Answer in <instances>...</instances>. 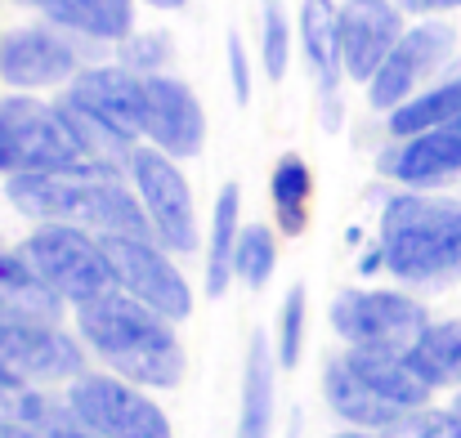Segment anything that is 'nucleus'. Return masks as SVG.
Returning a JSON list of instances; mask_svg holds the SVG:
<instances>
[{
	"instance_id": "3",
	"label": "nucleus",
	"mask_w": 461,
	"mask_h": 438,
	"mask_svg": "<svg viewBox=\"0 0 461 438\" xmlns=\"http://www.w3.org/2000/svg\"><path fill=\"white\" fill-rule=\"evenodd\" d=\"M385 269L408 287H448L461 278V197L403 188L381 210Z\"/></svg>"
},
{
	"instance_id": "14",
	"label": "nucleus",
	"mask_w": 461,
	"mask_h": 438,
	"mask_svg": "<svg viewBox=\"0 0 461 438\" xmlns=\"http://www.w3.org/2000/svg\"><path fill=\"white\" fill-rule=\"evenodd\" d=\"M77 76V45L63 27H14L0 36V81L14 90L63 85Z\"/></svg>"
},
{
	"instance_id": "15",
	"label": "nucleus",
	"mask_w": 461,
	"mask_h": 438,
	"mask_svg": "<svg viewBox=\"0 0 461 438\" xmlns=\"http://www.w3.org/2000/svg\"><path fill=\"white\" fill-rule=\"evenodd\" d=\"M381 174L403 188H421V192L453 183L461 174V117L448 126L394 139L381 152Z\"/></svg>"
},
{
	"instance_id": "18",
	"label": "nucleus",
	"mask_w": 461,
	"mask_h": 438,
	"mask_svg": "<svg viewBox=\"0 0 461 438\" xmlns=\"http://www.w3.org/2000/svg\"><path fill=\"white\" fill-rule=\"evenodd\" d=\"M63 304L68 299L27 264L23 251H0V322L59 326Z\"/></svg>"
},
{
	"instance_id": "26",
	"label": "nucleus",
	"mask_w": 461,
	"mask_h": 438,
	"mask_svg": "<svg viewBox=\"0 0 461 438\" xmlns=\"http://www.w3.org/2000/svg\"><path fill=\"white\" fill-rule=\"evenodd\" d=\"M269 197H274L278 228H283L287 237H301L305 224H309V197H313V174H309V165H305L301 152H287V156L274 161Z\"/></svg>"
},
{
	"instance_id": "35",
	"label": "nucleus",
	"mask_w": 461,
	"mask_h": 438,
	"mask_svg": "<svg viewBox=\"0 0 461 438\" xmlns=\"http://www.w3.org/2000/svg\"><path fill=\"white\" fill-rule=\"evenodd\" d=\"M331 438H385V434H376V430H345V434H331Z\"/></svg>"
},
{
	"instance_id": "12",
	"label": "nucleus",
	"mask_w": 461,
	"mask_h": 438,
	"mask_svg": "<svg viewBox=\"0 0 461 438\" xmlns=\"http://www.w3.org/2000/svg\"><path fill=\"white\" fill-rule=\"evenodd\" d=\"M144 139L161 152H170L175 161H188L206 147L202 99L166 72L144 76Z\"/></svg>"
},
{
	"instance_id": "28",
	"label": "nucleus",
	"mask_w": 461,
	"mask_h": 438,
	"mask_svg": "<svg viewBox=\"0 0 461 438\" xmlns=\"http://www.w3.org/2000/svg\"><path fill=\"white\" fill-rule=\"evenodd\" d=\"M292 63V18L283 0H260V67L269 81H283Z\"/></svg>"
},
{
	"instance_id": "33",
	"label": "nucleus",
	"mask_w": 461,
	"mask_h": 438,
	"mask_svg": "<svg viewBox=\"0 0 461 438\" xmlns=\"http://www.w3.org/2000/svg\"><path fill=\"white\" fill-rule=\"evenodd\" d=\"M408 13H453L461 9V0H399Z\"/></svg>"
},
{
	"instance_id": "16",
	"label": "nucleus",
	"mask_w": 461,
	"mask_h": 438,
	"mask_svg": "<svg viewBox=\"0 0 461 438\" xmlns=\"http://www.w3.org/2000/svg\"><path fill=\"white\" fill-rule=\"evenodd\" d=\"M68 99L99 117L104 126L131 135V139H144V76L131 72V67H86L72 76L68 85Z\"/></svg>"
},
{
	"instance_id": "4",
	"label": "nucleus",
	"mask_w": 461,
	"mask_h": 438,
	"mask_svg": "<svg viewBox=\"0 0 461 438\" xmlns=\"http://www.w3.org/2000/svg\"><path fill=\"white\" fill-rule=\"evenodd\" d=\"M0 174H99L59 103L27 94L0 99Z\"/></svg>"
},
{
	"instance_id": "2",
	"label": "nucleus",
	"mask_w": 461,
	"mask_h": 438,
	"mask_svg": "<svg viewBox=\"0 0 461 438\" xmlns=\"http://www.w3.org/2000/svg\"><path fill=\"white\" fill-rule=\"evenodd\" d=\"M5 197L36 224H72L95 237H153L140 192H126L108 174H14Z\"/></svg>"
},
{
	"instance_id": "27",
	"label": "nucleus",
	"mask_w": 461,
	"mask_h": 438,
	"mask_svg": "<svg viewBox=\"0 0 461 438\" xmlns=\"http://www.w3.org/2000/svg\"><path fill=\"white\" fill-rule=\"evenodd\" d=\"M274 269H278V237H274V228H265V224L242 228L238 251H233V273H238L247 287L260 291V287L274 278Z\"/></svg>"
},
{
	"instance_id": "23",
	"label": "nucleus",
	"mask_w": 461,
	"mask_h": 438,
	"mask_svg": "<svg viewBox=\"0 0 461 438\" xmlns=\"http://www.w3.org/2000/svg\"><path fill=\"white\" fill-rule=\"evenodd\" d=\"M242 237V188L224 183L211 210V237H206V295H224L233 278V251Z\"/></svg>"
},
{
	"instance_id": "32",
	"label": "nucleus",
	"mask_w": 461,
	"mask_h": 438,
	"mask_svg": "<svg viewBox=\"0 0 461 438\" xmlns=\"http://www.w3.org/2000/svg\"><path fill=\"white\" fill-rule=\"evenodd\" d=\"M224 63H229V90H233V99L247 103V99H251V58H247L242 36H229V54H224Z\"/></svg>"
},
{
	"instance_id": "5",
	"label": "nucleus",
	"mask_w": 461,
	"mask_h": 438,
	"mask_svg": "<svg viewBox=\"0 0 461 438\" xmlns=\"http://www.w3.org/2000/svg\"><path fill=\"white\" fill-rule=\"evenodd\" d=\"M27 264L63 295L68 304H90L99 295L117 291V273L108 264L104 237L72 228V224H41L23 246Z\"/></svg>"
},
{
	"instance_id": "17",
	"label": "nucleus",
	"mask_w": 461,
	"mask_h": 438,
	"mask_svg": "<svg viewBox=\"0 0 461 438\" xmlns=\"http://www.w3.org/2000/svg\"><path fill=\"white\" fill-rule=\"evenodd\" d=\"M296 36H301L305 63L313 72V85L327 103V130H336V94H340V76H345V63H340V4L305 0Z\"/></svg>"
},
{
	"instance_id": "8",
	"label": "nucleus",
	"mask_w": 461,
	"mask_h": 438,
	"mask_svg": "<svg viewBox=\"0 0 461 438\" xmlns=\"http://www.w3.org/2000/svg\"><path fill=\"white\" fill-rule=\"evenodd\" d=\"M131 179H135V192L149 210L157 242L166 251H179V255L193 251L197 246V206H193V188L179 174L175 156L153 144H140L131 156Z\"/></svg>"
},
{
	"instance_id": "13",
	"label": "nucleus",
	"mask_w": 461,
	"mask_h": 438,
	"mask_svg": "<svg viewBox=\"0 0 461 438\" xmlns=\"http://www.w3.org/2000/svg\"><path fill=\"white\" fill-rule=\"evenodd\" d=\"M403 4L399 0H345L340 4V63L345 76L367 85L390 49L403 36Z\"/></svg>"
},
{
	"instance_id": "11",
	"label": "nucleus",
	"mask_w": 461,
	"mask_h": 438,
	"mask_svg": "<svg viewBox=\"0 0 461 438\" xmlns=\"http://www.w3.org/2000/svg\"><path fill=\"white\" fill-rule=\"evenodd\" d=\"M86 376V353L59 326H23L0 322V389L18 385H54Z\"/></svg>"
},
{
	"instance_id": "36",
	"label": "nucleus",
	"mask_w": 461,
	"mask_h": 438,
	"mask_svg": "<svg viewBox=\"0 0 461 438\" xmlns=\"http://www.w3.org/2000/svg\"><path fill=\"white\" fill-rule=\"evenodd\" d=\"M144 4H153V9H184L188 0H144Z\"/></svg>"
},
{
	"instance_id": "19",
	"label": "nucleus",
	"mask_w": 461,
	"mask_h": 438,
	"mask_svg": "<svg viewBox=\"0 0 461 438\" xmlns=\"http://www.w3.org/2000/svg\"><path fill=\"white\" fill-rule=\"evenodd\" d=\"M23 4L41 9L54 27L86 40L122 45L135 36V0H23Z\"/></svg>"
},
{
	"instance_id": "34",
	"label": "nucleus",
	"mask_w": 461,
	"mask_h": 438,
	"mask_svg": "<svg viewBox=\"0 0 461 438\" xmlns=\"http://www.w3.org/2000/svg\"><path fill=\"white\" fill-rule=\"evenodd\" d=\"M0 438H45V434H36L32 425H23L14 416H0Z\"/></svg>"
},
{
	"instance_id": "21",
	"label": "nucleus",
	"mask_w": 461,
	"mask_h": 438,
	"mask_svg": "<svg viewBox=\"0 0 461 438\" xmlns=\"http://www.w3.org/2000/svg\"><path fill=\"white\" fill-rule=\"evenodd\" d=\"M345 362H349L381 398H390V403L403 407V412L426 407L430 394H435V389L421 380V371L408 362V353H394V349H358V344H349Z\"/></svg>"
},
{
	"instance_id": "10",
	"label": "nucleus",
	"mask_w": 461,
	"mask_h": 438,
	"mask_svg": "<svg viewBox=\"0 0 461 438\" xmlns=\"http://www.w3.org/2000/svg\"><path fill=\"white\" fill-rule=\"evenodd\" d=\"M104 251L126 295H135L170 322H184L193 313V291L157 237H104Z\"/></svg>"
},
{
	"instance_id": "22",
	"label": "nucleus",
	"mask_w": 461,
	"mask_h": 438,
	"mask_svg": "<svg viewBox=\"0 0 461 438\" xmlns=\"http://www.w3.org/2000/svg\"><path fill=\"white\" fill-rule=\"evenodd\" d=\"M274 403H278V353L269 340L256 331L247 349V371H242V412H238V434L233 438H269L274 434Z\"/></svg>"
},
{
	"instance_id": "31",
	"label": "nucleus",
	"mask_w": 461,
	"mask_h": 438,
	"mask_svg": "<svg viewBox=\"0 0 461 438\" xmlns=\"http://www.w3.org/2000/svg\"><path fill=\"white\" fill-rule=\"evenodd\" d=\"M122 45H126L122 67H131V72H140V76H157V72L166 67L170 49H175L166 31H153V36H131V40H122Z\"/></svg>"
},
{
	"instance_id": "29",
	"label": "nucleus",
	"mask_w": 461,
	"mask_h": 438,
	"mask_svg": "<svg viewBox=\"0 0 461 438\" xmlns=\"http://www.w3.org/2000/svg\"><path fill=\"white\" fill-rule=\"evenodd\" d=\"M301 340H305V287L296 282L283 299V317H278V367L301 362Z\"/></svg>"
},
{
	"instance_id": "1",
	"label": "nucleus",
	"mask_w": 461,
	"mask_h": 438,
	"mask_svg": "<svg viewBox=\"0 0 461 438\" xmlns=\"http://www.w3.org/2000/svg\"><path fill=\"white\" fill-rule=\"evenodd\" d=\"M81 340L131 385L175 389L184 376V349L175 340V322L140 304L122 287L90 304H77Z\"/></svg>"
},
{
	"instance_id": "37",
	"label": "nucleus",
	"mask_w": 461,
	"mask_h": 438,
	"mask_svg": "<svg viewBox=\"0 0 461 438\" xmlns=\"http://www.w3.org/2000/svg\"><path fill=\"white\" fill-rule=\"evenodd\" d=\"M448 412H453V421H457V434H461V394H457V403H453Z\"/></svg>"
},
{
	"instance_id": "30",
	"label": "nucleus",
	"mask_w": 461,
	"mask_h": 438,
	"mask_svg": "<svg viewBox=\"0 0 461 438\" xmlns=\"http://www.w3.org/2000/svg\"><path fill=\"white\" fill-rule=\"evenodd\" d=\"M385 438H461L457 434V421H453V412H435V407H412V412H403Z\"/></svg>"
},
{
	"instance_id": "20",
	"label": "nucleus",
	"mask_w": 461,
	"mask_h": 438,
	"mask_svg": "<svg viewBox=\"0 0 461 438\" xmlns=\"http://www.w3.org/2000/svg\"><path fill=\"white\" fill-rule=\"evenodd\" d=\"M322 394H327V407H331L340 421L358 425V430H381V434H385V430L403 416V407H394L390 398H381V394L345 362V353L327 362V371H322Z\"/></svg>"
},
{
	"instance_id": "6",
	"label": "nucleus",
	"mask_w": 461,
	"mask_h": 438,
	"mask_svg": "<svg viewBox=\"0 0 461 438\" xmlns=\"http://www.w3.org/2000/svg\"><path fill=\"white\" fill-rule=\"evenodd\" d=\"M331 326L340 340L358 344V349H394L408 353L421 331L430 326V313L421 299L403 291H340L331 299Z\"/></svg>"
},
{
	"instance_id": "9",
	"label": "nucleus",
	"mask_w": 461,
	"mask_h": 438,
	"mask_svg": "<svg viewBox=\"0 0 461 438\" xmlns=\"http://www.w3.org/2000/svg\"><path fill=\"white\" fill-rule=\"evenodd\" d=\"M68 403L99 438H175L166 412L126 376H77Z\"/></svg>"
},
{
	"instance_id": "24",
	"label": "nucleus",
	"mask_w": 461,
	"mask_h": 438,
	"mask_svg": "<svg viewBox=\"0 0 461 438\" xmlns=\"http://www.w3.org/2000/svg\"><path fill=\"white\" fill-rule=\"evenodd\" d=\"M461 117V72L448 81H435L426 85L421 94H412L403 108H394L385 117L390 126V139H408V135H421V130H435V126H448Z\"/></svg>"
},
{
	"instance_id": "25",
	"label": "nucleus",
	"mask_w": 461,
	"mask_h": 438,
	"mask_svg": "<svg viewBox=\"0 0 461 438\" xmlns=\"http://www.w3.org/2000/svg\"><path fill=\"white\" fill-rule=\"evenodd\" d=\"M408 362L421 371L430 389H448V385L461 389V317L430 322L421 340L408 349Z\"/></svg>"
},
{
	"instance_id": "7",
	"label": "nucleus",
	"mask_w": 461,
	"mask_h": 438,
	"mask_svg": "<svg viewBox=\"0 0 461 438\" xmlns=\"http://www.w3.org/2000/svg\"><path fill=\"white\" fill-rule=\"evenodd\" d=\"M457 54V27L444 18H426L417 27H408L399 36V45L390 49V58L381 63V72L367 81V108L376 112H394L403 108L412 94L426 90V81Z\"/></svg>"
}]
</instances>
